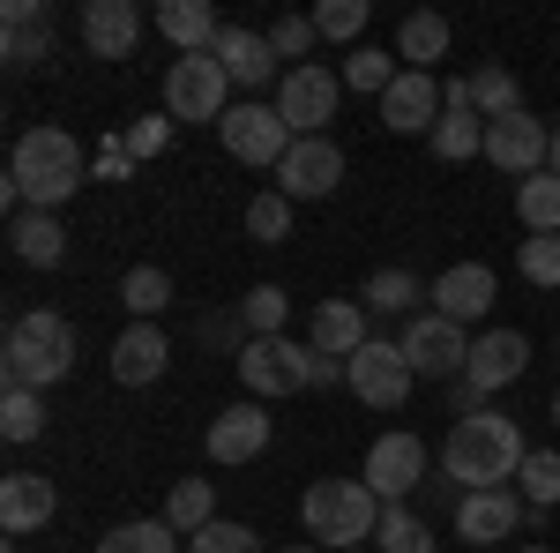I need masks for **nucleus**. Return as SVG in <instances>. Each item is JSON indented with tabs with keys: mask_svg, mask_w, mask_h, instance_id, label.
Instances as JSON below:
<instances>
[{
	"mask_svg": "<svg viewBox=\"0 0 560 553\" xmlns=\"http://www.w3.org/2000/svg\"><path fill=\"white\" fill-rule=\"evenodd\" d=\"M240 382H247L255 404H269V396H300V389H314V344L247 337L240 344Z\"/></svg>",
	"mask_w": 560,
	"mask_h": 553,
	"instance_id": "6",
	"label": "nucleus"
},
{
	"mask_svg": "<svg viewBox=\"0 0 560 553\" xmlns=\"http://www.w3.org/2000/svg\"><path fill=\"white\" fill-rule=\"evenodd\" d=\"M396 60L419 68V76H433V60H448V15H433V8L404 15V23H396Z\"/></svg>",
	"mask_w": 560,
	"mask_h": 553,
	"instance_id": "26",
	"label": "nucleus"
},
{
	"mask_svg": "<svg viewBox=\"0 0 560 553\" xmlns=\"http://www.w3.org/2000/svg\"><path fill=\"white\" fill-rule=\"evenodd\" d=\"M523 367H530V337H523V330H478L471 359H464V375H456V412H486V396L523 382Z\"/></svg>",
	"mask_w": 560,
	"mask_h": 553,
	"instance_id": "5",
	"label": "nucleus"
},
{
	"mask_svg": "<svg viewBox=\"0 0 560 553\" xmlns=\"http://www.w3.org/2000/svg\"><path fill=\"white\" fill-rule=\"evenodd\" d=\"M75 375V322L68 314H52V307H31V314H15L8 322V337H0V382L8 389H52Z\"/></svg>",
	"mask_w": 560,
	"mask_h": 553,
	"instance_id": "3",
	"label": "nucleus"
},
{
	"mask_svg": "<svg viewBox=\"0 0 560 553\" xmlns=\"http://www.w3.org/2000/svg\"><path fill=\"white\" fill-rule=\"evenodd\" d=\"M516 217H523V232H560V172L516 180Z\"/></svg>",
	"mask_w": 560,
	"mask_h": 553,
	"instance_id": "33",
	"label": "nucleus"
},
{
	"mask_svg": "<svg viewBox=\"0 0 560 553\" xmlns=\"http://www.w3.org/2000/svg\"><path fill=\"white\" fill-rule=\"evenodd\" d=\"M8 247H15V262H31V269H52V262L68 255V232H60L52 210H15L8 217Z\"/></svg>",
	"mask_w": 560,
	"mask_h": 553,
	"instance_id": "25",
	"label": "nucleus"
},
{
	"mask_svg": "<svg viewBox=\"0 0 560 553\" xmlns=\"http://www.w3.org/2000/svg\"><path fill=\"white\" fill-rule=\"evenodd\" d=\"M0 434H8L15 449L45 434V396L38 389H8V396H0Z\"/></svg>",
	"mask_w": 560,
	"mask_h": 553,
	"instance_id": "38",
	"label": "nucleus"
},
{
	"mask_svg": "<svg viewBox=\"0 0 560 553\" xmlns=\"http://www.w3.org/2000/svg\"><path fill=\"white\" fill-rule=\"evenodd\" d=\"M419 299H427V285H419L411 269H374L366 292H359V307H366V314H411Z\"/></svg>",
	"mask_w": 560,
	"mask_h": 553,
	"instance_id": "34",
	"label": "nucleus"
},
{
	"mask_svg": "<svg viewBox=\"0 0 560 553\" xmlns=\"http://www.w3.org/2000/svg\"><path fill=\"white\" fill-rule=\"evenodd\" d=\"M0 23H8V38H0L8 68L52 60V8H45V0H8V8H0Z\"/></svg>",
	"mask_w": 560,
	"mask_h": 553,
	"instance_id": "23",
	"label": "nucleus"
},
{
	"mask_svg": "<svg viewBox=\"0 0 560 553\" xmlns=\"http://www.w3.org/2000/svg\"><path fill=\"white\" fill-rule=\"evenodd\" d=\"M158 31H165L179 53H217V31H224V23H217L210 0H165V8H158Z\"/></svg>",
	"mask_w": 560,
	"mask_h": 553,
	"instance_id": "27",
	"label": "nucleus"
},
{
	"mask_svg": "<svg viewBox=\"0 0 560 553\" xmlns=\"http://www.w3.org/2000/svg\"><path fill=\"white\" fill-rule=\"evenodd\" d=\"M165 142H173V113H150V120H135V128H128V150H135V165H142V158H158Z\"/></svg>",
	"mask_w": 560,
	"mask_h": 553,
	"instance_id": "45",
	"label": "nucleus"
},
{
	"mask_svg": "<svg viewBox=\"0 0 560 553\" xmlns=\"http://www.w3.org/2000/svg\"><path fill=\"white\" fill-rule=\"evenodd\" d=\"M300 523H306V539H322L329 553L366 546L382 531V494L366 479H314L300 502Z\"/></svg>",
	"mask_w": 560,
	"mask_h": 553,
	"instance_id": "4",
	"label": "nucleus"
},
{
	"mask_svg": "<svg viewBox=\"0 0 560 553\" xmlns=\"http://www.w3.org/2000/svg\"><path fill=\"white\" fill-rule=\"evenodd\" d=\"M374 546H382V553H433V531H427V516H411L404 502H396V509H382Z\"/></svg>",
	"mask_w": 560,
	"mask_h": 553,
	"instance_id": "39",
	"label": "nucleus"
},
{
	"mask_svg": "<svg viewBox=\"0 0 560 553\" xmlns=\"http://www.w3.org/2000/svg\"><path fill=\"white\" fill-rule=\"evenodd\" d=\"M493 292H501V277L486 262H456V269H441L427 285V307L448 314V322H486L493 314Z\"/></svg>",
	"mask_w": 560,
	"mask_h": 553,
	"instance_id": "16",
	"label": "nucleus"
},
{
	"mask_svg": "<svg viewBox=\"0 0 560 553\" xmlns=\"http://www.w3.org/2000/svg\"><path fill=\"white\" fill-rule=\"evenodd\" d=\"M217 135H224V150H232L240 165H284V158H292V142H300V135L277 120V105H255V97H247V105H232V113L217 120Z\"/></svg>",
	"mask_w": 560,
	"mask_h": 553,
	"instance_id": "11",
	"label": "nucleus"
},
{
	"mask_svg": "<svg viewBox=\"0 0 560 553\" xmlns=\"http://www.w3.org/2000/svg\"><path fill=\"white\" fill-rule=\"evenodd\" d=\"M120 307H128L135 322H158V314L173 307V277H165L158 262H135L128 277H120Z\"/></svg>",
	"mask_w": 560,
	"mask_h": 553,
	"instance_id": "28",
	"label": "nucleus"
},
{
	"mask_svg": "<svg viewBox=\"0 0 560 553\" xmlns=\"http://www.w3.org/2000/svg\"><path fill=\"white\" fill-rule=\"evenodd\" d=\"M277 120L292 135H322L337 120V105H345V76H329L322 60H300V68H284V83H277Z\"/></svg>",
	"mask_w": 560,
	"mask_h": 553,
	"instance_id": "7",
	"label": "nucleus"
},
{
	"mask_svg": "<svg viewBox=\"0 0 560 553\" xmlns=\"http://www.w3.org/2000/svg\"><path fill=\"white\" fill-rule=\"evenodd\" d=\"M464 90H471V113H478V120H509V113H523V90H516L509 68H471Z\"/></svg>",
	"mask_w": 560,
	"mask_h": 553,
	"instance_id": "30",
	"label": "nucleus"
},
{
	"mask_svg": "<svg viewBox=\"0 0 560 553\" xmlns=\"http://www.w3.org/2000/svg\"><path fill=\"white\" fill-rule=\"evenodd\" d=\"M345 553H366V546H345Z\"/></svg>",
	"mask_w": 560,
	"mask_h": 553,
	"instance_id": "52",
	"label": "nucleus"
},
{
	"mask_svg": "<svg viewBox=\"0 0 560 553\" xmlns=\"http://www.w3.org/2000/svg\"><path fill=\"white\" fill-rule=\"evenodd\" d=\"M427 142H433V158H441V165H464V158H486V120H478L471 105H464V113H441V128H433Z\"/></svg>",
	"mask_w": 560,
	"mask_h": 553,
	"instance_id": "29",
	"label": "nucleus"
},
{
	"mask_svg": "<svg viewBox=\"0 0 560 553\" xmlns=\"http://www.w3.org/2000/svg\"><path fill=\"white\" fill-rule=\"evenodd\" d=\"M52 509H60V494H52V479H45V471H8V479H0V531H8V539L45 531Z\"/></svg>",
	"mask_w": 560,
	"mask_h": 553,
	"instance_id": "20",
	"label": "nucleus"
},
{
	"mask_svg": "<svg viewBox=\"0 0 560 553\" xmlns=\"http://www.w3.org/2000/svg\"><path fill=\"white\" fill-rule=\"evenodd\" d=\"M284 314H292V292H284V285H255V292L240 299L247 337H284Z\"/></svg>",
	"mask_w": 560,
	"mask_h": 553,
	"instance_id": "37",
	"label": "nucleus"
},
{
	"mask_svg": "<svg viewBox=\"0 0 560 553\" xmlns=\"http://www.w3.org/2000/svg\"><path fill=\"white\" fill-rule=\"evenodd\" d=\"M217 60H224V76L240 90H261V83H277V53H269V38L261 31H217Z\"/></svg>",
	"mask_w": 560,
	"mask_h": 553,
	"instance_id": "24",
	"label": "nucleus"
},
{
	"mask_svg": "<svg viewBox=\"0 0 560 553\" xmlns=\"http://www.w3.org/2000/svg\"><path fill=\"white\" fill-rule=\"evenodd\" d=\"M135 38H142V8L135 0H90L83 8V45L97 60H128Z\"/></svg>",
	"mask_w": 560,
	"mask_h": 553,
	"instance_id": "22",
	"label": "nucleus"
},
{
	"mask_svg": "<svg viewBox=\"0 0 560 553\" xmlns=\"http://www.w3.org/2000/svg\"><path fill=\"white\" fill-rule=\"evenodd\" d=\"M97 553H179V531L165 516H135V523H113L97 539Z\"/></svg>",
	"mask_w": 560,
	"mask_h": 553,
	"instance_id": "32",
	"label": "nucleus"
},
{
	"mask_svg": "<svg viewBox=\"0 0 560 553\" xmlns=\"http://www.w3.org/2000/svg\"><path fill=\"white\" fill-rule=\"evenodd\" d=\"M202 441H210L217 464H255L261 449H269V412H261L255 396H247V404H224V412L210 419V434H202Z\"/></svg>",
	"mask_w": 560,
	"mask_h": 553,
	"instance_id": "19",
	"label": "nucleus"
},
{
	"mask_svg": "<svg viewBox=\"0 0 560 553\" xmlns=\"http://www.w3.org/2000/svg\"><path fill=\"white\" fill-rule=\"evenodd\" d=\"M224 90H232V76H224L217 53H179L173 68H165V113L173 120H224L232 113Z\"/></svg>",
	"mask_w": 560,
	"mask_h": 553,
	"instance_id": "8",
	"label": "nucleus"
},
{
	"mask_svg": "<svg viewBox=\"0 0 560 553\" xmlns=\"http://www.w3.org/2000/svg\"><path fill=\"white\" fill-rule=\"evenodd\" d=\"M337 187H345V150H337L329 135H300L292 158L277 165V195H284V203H322V195H337Z\"/></svg>",
	"mask_w": 560,
	"mask_h": 553,
	"instance_id": "13",
	"label": "nucleus"
},
{
	"mask_svg": "<svg viewBox=\"0 0 560 553\" xmlns=\"http://www.w3.org/2000/svg\"><path fill=\"white\" fill-rule=\"evenodd\" d=\"M165 367H173L165 330H158V322H128V330H120V344H113V382H120V389H142V382H158Z\"/></svg>",
	"mask_w": 560,
	"mask_h": 553,
	"instance_id": "21",
	"label": "nucleus"
},
{
	"mask_svg": "<svg viewBox=\"0 0 560 553\" xmlns=\"http://www.w3.org/2000/svg\"><path fill=\"white\" fill-rule=\"evenodd\" d=\"M90 172H97V180H128V172H135L128 135H105V142H97V158H90Z\"/></svg>",
	"mask_w": 560,
	"mask_h": 553,
	"instance_id": "46",
	"label": "nucleus"
},
{
	"mask_svg": "<svg viewBox=\"0 0 560 553\" xmlns=\"http://www.w3.org/2000/svg\"><path fill=\"white\" fill-rule=\"evenodd\" d=\"M404 68H396V53H374V45H351L345 60V90H366V97H382L388 83H396Z\"/></svg>",
	"mask_w": 560,
	"mask_h": 553,
	"instance_id": "40",
	"label": "nucleus"
},
{
	"mask_svg": "<svg viewBox=\"0 0 560 553\" xmlns=\"http://www.w3.org/2000/svg\"><path fill=\"white\" fill-rule=\"evenodd\" d=\"M292 210H300V203H284L277 187L255 195V203H247V240H255V247H284V240H292Z\"/></svg>",
	"mask_w": 560,
	"mask_h": 553,
	"instance_id": "36",
	"label": "nucleus"
},
{
	"mask_svg": "<svg viewBox=\"0 0 560 553\" xmlns=\"http://www.w3.org/2000/svg\"><path fill=\"white\" fill-rule=\"evenodd\" d=\"M553 172H560V128H553Z\"/></svg>",
	"mask_w": 560,
	"mask_h": 553,
	"instance_id": "48",
	"label": "nucleus"
},
{
	"mask_svg": "<svg viewBox=\"0 0 560 553\" xmlns=\"http://www.w3.org/2000/svg\"><path fill=\"white\" fill-rule=\"evenodd\" d=\"M83 180H90V158H83L75 135L68 128H31V135H15V150H8L0 195H8L15 210H52L60 217V203H68Z\"/></svg>",
	"mask_w": 560,
	"mask_h": 553,
	"instance_id": "1",
	"label": "nucleus"
},
{
	"mask_svg": "<svg viewBox=\"0 0 560 553\" xmlns=\"http://www.w3.org/2000/svg\"><path fill=\"white\" fill-rule=\"evenodd\" d=\"M404 359H411V375H419V382H448V375H464L471 337H464V322H448V314L419 307V314L404 322Z\"/></svg>",
	"mask_w": 560,
	"mask_h": 553,
	"instance_id": "9",
	"label": "nucleus"
},
{
	"mask_svg": "<svg viewBox=\"0 0 560 553\" xmlns=\"http://www.w3.org/2000/svg\"><path fill=\"white\" fill-rule=\"evenodd\" d=\"M523 426L509 419V412H456V426H448V441H441V471L448 479H464V494H486V486H509L523 471Z\"/></svg>",
	"mask_w": 560,
	"mask_h": 553,
	"instance_id": "2",
	"label": "nucleus"
},
{
	"mask_svg": "<svg viewBox=\"0 0 560 553\" xmlns=\"http://www.w3.org/2000/svg\"><path fill=\"white\" fill-rule=\"evenodd\" d=\"M345 389L366 404V412H396L411 389H419V375H411V359H404V344H388V337H374L359 359H351V375H345Z\"/></svg>",
	"mask_w": 560,
	"mask_h": 553,
	"instance_id": "10",
	"label": "nucleus"
},
{
	"mask_svg": "<svg viewBox=\"0 0 560 553\" xmlns=\"http://www.w3.org/2000/svg\"><path fill=\"white\" fill-rule=\"evenodd\" d=\"M553 426H560V389H553Z\"/></svg>",
	"mask_w": 560,
	"mask_h": 553,
	"instance_id": "50",
	"label": "nucleus"
},
{
	"mask_svg": "<svg viewBox=\"0 0 560 553\" xmlns=\"http://www.w3.org/2000/svg\"><path fill=\"white\" fill-rule=\"evenodd\" d=\"M516 553H553V546H516Z\"/></svg>",
	"mask_w": 560,
	"mask_h": 553,
	"instance_id": "49",
	"label": "nucleus"
},
{
	"mask_svg": "<svg viewBox=\"0 0 560 553\" xmlns=\"http://www.w3.org/2000/svg\"><path fill=\"white\" fill-rule=\"evenodd\" d=\"M441 113H448V105H441V83L419 76V68H404V76L382 90V128H396V135H433Z\"/></svg>",
	"mask_w": 560,
	"mask_h": 553,
	"instance_id": "17",
	"label": "nucleus"
},
{
	"mask_svg": "<svg viewBox=\"0 0 560 553\" xmlns=\"http://www.w3.org/2000/svg\"><path fill=\"white\" fill-rule=\"evenodd\" d=\"M292 553H322V546H292Z\"/></svg>",
	"mask_w": 560,
	"mask_h": 553,
	"instance_id": "51",
	"label": "nucleus"
},
{
	"mask_svg": "<svg viewBox=\"0 0 560 553\" xmlns=\"http://www.w3.org/2000/svg\"><path fill=\"white\" fill-rule=\"evenodd\" d=\"M306 344L322 352V359H359L366 344H374V330H366V307L359 299H322L314 314H306Z\"/></svg>",
	"mask_w": 560,
	"mask_h": 553,
	"instance_id": "18",
	"label": "nucleus"
},
{
	"mask_svg": "<svg viewBox=\"0 0 560 553\" xmlns=\"http://www.w3.org/2000/svg\"><path fill=\"white\" fill-rule=\"evenodd\" d=\"M523 494H509V486H486V494H456V531H464V546H501V539H516L523 531Z\"/></svg>",
	"mask_w": 560,
	"mask_h": 553,
	"instance_id": "15",
	"label": "nucleus"
},
{
	"mask_svg": "<svg viewBox=\"0 0 560 553\" xmlns=\"http://www.w3.org/2000/svg\"><path fill=\"white\" fill-rule=\"evenodd\" d=\"M486 165H501L509 180H530V172H553V128L530 120V113H509V120H486Z\"/></svg>",
	"mask_w": 560,
	"mask_h": 553,
	"instance_id": "12",
	"label": "nucleus"
},
{
	"mask_svg": "<svg viewBox=\"0 0 560 553\" xmlns=\"http://www.w3.org/2000/svg\"><path fill=\"white\" fill-rule=\"evenodd\" d=\"M374 494H382V509H396L411 486H427V441L404 426V434H382L374 449H366V471H359Z\"/></svg>",
	"mask_w": 560,
	"mask_h": 553,
	"instance_id": "14",
	"label": "nucleus"
},
{
	"mask_svg": "<svg viewBox=\"0 0 560 553\" xmlns=\"http://www.w3.org/2000/svg\"><path fill=\"white\" fill-rule=\"evenodd\" d=\"M366 15H374V8H366V0H322V8H314V31H322V38H359V31H366Z\"/></svg>",
	"mask_w": 560,
	"mask_h": 553,
	"instance_id": "42",
	"label": "nucleus"
},
{
	"mask_svg": "<svg viewBox=\"0 0 560 553\" xmlns=\"http://www.w3.org/2000/svg\"><path fill=\"white\" fill-rule=\"evenodd\" d=\"M165 523H173L179 539L210 531V523H217V494H210V479H179L173 494H165Z\"/></svg>",
	"mask_w": 560,
	"mask_h": 553,
	"instance_id": "31",
	"label": "nucleus"
},
{
	"mask_svg": "<svg viewBox=\"0 0 560 553\" xmlns=\"http://www.w3.org/2000/svg\"><path fill=\"white\" fill-rule=\"evenodd\" d=\"M261 38H269V53H277V60H300V53L322 38V31H314V15H277Z\"/></svg>",
	"mask_w": 560,
	"mask_h": 553,
	"instance_id": "44",
	"label": "nucleus"
},
{
	"mask_svg": "<svg viewBox=\"0 0 560 553\" xmlns=\"http://www.w3.org/2000/svg\"><path fill=\"white\" fill-rule=\"evenodd\" d=\"M345 375H351L345 359H322V352H314V389H337V382H345Z\"/></svg>",
	"mask_w": 560,
	"mask_h": 553,
	"instance_id": "47",
	"label": "nucleus"
},
{
	"mask_svg": "<svg viewBox=\"0 0 560 553\" xmlns=\"http://www.w3.org/2000/svg\"><path fill=\"white\" fill-rule=\"evenodd\" d=\"M187 553H261V539L247 531V523H224V516H217L210 531H195V539H187Z\"/></svg>",
	"mask_w": 560,
	"mask_h": 553,
	"instance_id": "43",
	"label": "nucleus"
},
{
	"mask_svg": "<svg viewBox=\"0 0 560 553\" xmlns=\"http://www.w3.org/2000/svg\"><path fill=\"white\" fill-rule=\"evenodd\" d=\"M516 262H523V277H530V285L560 292V232H530V240L516 247Z\"/></svg>",
	"mask_w": 560,
	"mask_h": 553,
	"instance_id": "41",
	"label": "nucleus"
},
{
	"mask_svg": "<svg viewBox=\"0 0 560 553\" xmlns=\"http://www.w3.org/2000/svg\"><path fill=\"white\" fill-rule=\"evenodd\" d=\"M516 486H523V509L530 516L560 509V449H530L523 471H516Z\"/></svg>",
	"mask_w": 560,
	"mask_h": 553,
	"instance_id": "35",
	"label": "nucleus"
}]
</instances>
